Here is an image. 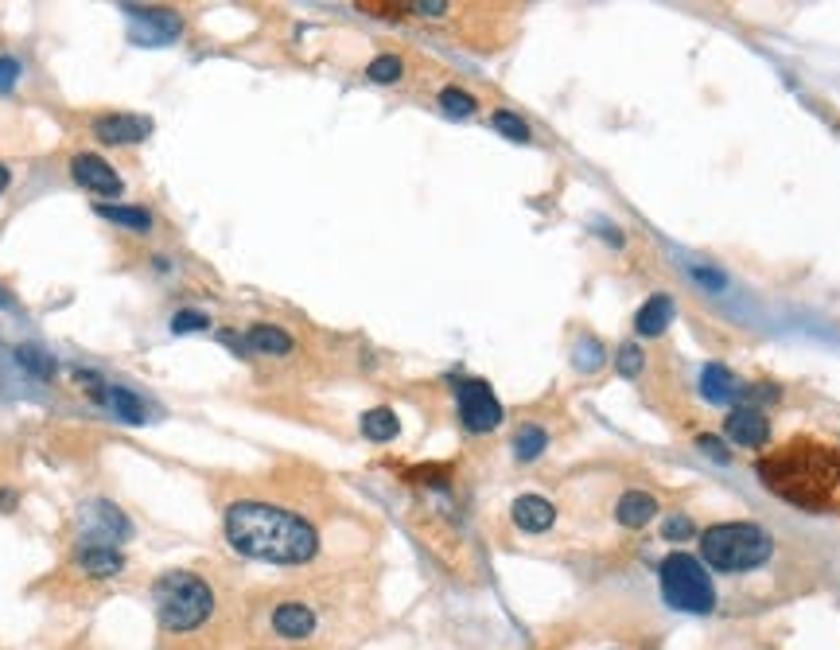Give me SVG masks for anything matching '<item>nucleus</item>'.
Instances as JSON below:
<instances>
[{"label": "nucleus", "mask_w": 840, "mask_h": 650, "mask_svg": "<svg viewBox=\"0 0 840 650\" xmlns=\"http://www.w3.org/2000/svg\"><path fill=\"white\" fill-rule=\"evenodd\" d=\"M222 534L234 553L265 565H308L323 549V530L308 503L304 483L265 475L242 483L222 503Z\"/></svg>", "instance_id": "f257e3e1"}, {"label": "nucleus", "mask_w": 840, "mask_h": 650, "mask_svg": "<svg viewBox=\"0 0 840 650\" xmlns=\"http://www.w3.org/2000/svg\"><path fill=\"white\" fill-rule=\"evenodd\" d=\"M759 479L778 499L809 514H840V452L825 440L794 436L759 460Z\"/></svg>", "instance_id": "f03ea898"}, {"label": "nucleus", "mask_w": 840, "mask_h": 650, "mask_svg": "<svg viewBox=\"0 0 840 650\" xmlns=\"http://www.w3.org/2000/svg\"><path fill=\"white\" fill-rule=\"evenodd\" d=\"M152 604L164 647L179 643V650H191V643L203 639V631L218 627L222 588L199 569H168L152 580Z\"/></svg>", "instance_id": "7ed1b4c3"}, {"label": "nucleus", "mask_w": 840, "mask_h": 650, "mask_svg": "<svg viewBox=\"0 0 840 650\" xmlns=\"http://www.w3.org/2000/svg\"><path fill=\"white\" fill-rule=\"evenodd\" d=\"M770 534L755 522H724L700 534V553L716 573H743L759 569L770 557Z\"/></svg>", "instance_id": "20e7f679"}, {"label": "nucleus", "mask_w": 840, "mask_h": 650, "mask_svg": "<svg viewBox=\"0 0 840 650\" xmlns=\"http://www.w3.org/2000/svg\"><path fill=\"white\" fill-rule=\"evenodd\" d=\"M658 584H662V596L669 608L689 615H704L712 612L716 604V588H712V577L704 573L697 557L689 553H669L662 565H658Z\"/></svg>", "instance_id": "39448f33"}, {"label": "nucleus", "mask_w": 840, "mask_h": 650, "mask_svg": "<svg viewBox=\"0 0 840 650\" xmlns=\"http://www.w3.org/2000/svg\"><path fill=\"white\" fill-rule=\"evenodd\" d=\"M265 631L284 647H312L323 635V612L308 596H277L265 608Z\"/></svg>", "instance_id": "423d86ee"}, {"label": "nucleus", "mask_w": 840, "mask_h": 650, "mask_svg": "<svg viewBox=\"0 0 840 650\" xmlns=\"http://www.w3.org/2000/svg\"><path fill=\"white\" fill-rule=\"evenodd\" d=\"M455 401H459V421H463V429H471V433H490V429L502 425V405H498V398L490 394L487 382H479V378L459 382V386H455Z\"/></svg>", "instance_id": "0eeeda50"}, {"label": "nucleus", "mask_w": 840, "mask_h": 650, "mask_svg": "<svg viewBox=\"0 0 840 650\" xmlns=\"http://www.w3.org/2000/svg\"><path fill=\"white\" fill-rule=\"evenodd\" d=\"M70 176H74L78 187H86L94 195H105V199H117L125 191V180L117 176V168L109 160H102L98 152H74L70 156Z\"/></svg>", "instance_id": "6e6552de"}, {"label": "nucleus", "mask_w": 840, "mask_h": 650, "mask_svg": "<svg viewBox=\"0 0 840 650\" xmlns=\"http://www.w3.org/2000/svg\"><path fill=\"white\" fill-rule=\"evenodd\" d=\"M94 137L105 141V145H140L152 137V117H140V113H105V117H94Z\"/></svg>", "instance_id": "1a4fd4ad"}, {"label": "nucleus", "mask_w": 840, "mask_h": 650, "mask_svg": "<svg viewBox=\"0 0 840 650\" xmlns=\"http://www.w3.org/2000/svg\"><path fill=\"white\" fill-rule=\"evenodd\" d=\"M74 569L82 577L90 580H109V577H121L125 573V553L117 545H105V542H90L82 545L74 553Z\"/></svg>", "instance_id": "9d476101"}, {"label": "nucleus", "mask_w": 840, "mask_h": 650, "mask_svg": "<svg viewBox=\"0 0 840 650\" xmlns=\"http://www.w3.org/2000/svg\"><path fill=\"white\" fill-rule=\"evenodd\" d=\"M724 433L732 436L739 448H763L770 440V421L759 405H739V409L728 413Z\"/></svg>", "instance_id": "9b49d317"}, {"label": "nucleus", "mask_w": 840, "mask_h": 650, "mask_svg": "<svg viewBox=\"0 0 840 650\" xmlns=\"http://www.w3.org/2000/svg\"><path fill=\"white\" fill-rule=\"evenodd\" d=\"M510 518H514V526L525 530V534H545L557 522V506L549 503V499H541V495H522V499H514V506H510Z\"/></svg>", "instance_id": "f8f14e48"}, {"label": "nucleus", "mask_w": 840, "mask_h": 650, "mask_svg": "<svg viewBox=\"0 0 840 650\" xmlns=\"http://www.w3.org/2000/svg\"><path fill=\"white\" fill-rule=\"evenodd\" d=\"M292 335L277 324H253L245 331V351L249 355H265V359H288L292 355Z\"/></svg>", "instance_id": "ddd939ff"}, {"label": "nucleus", "mask_w": 840, "mask_h": 650, "mask_svg": "<svg viewBox=\"0 0 840 650\" xmlns=\"http://www.w3.org/2000/svg\"><path fill=\"white\" fill-rule=\"evenodd\" d=\"M654 514H658V499L646 495V491H627V495L619 499V506H615V518H619L627 530H642L646 522H654Z\"/></svg>", "instance_id": "4468645a"}, {"label": "nucleus", "mask_w": 840, "mask_h": 650, "mask_svg": "<svg viewBox=\"0 0 840 650\" xmlns=\"http://www.w3.org/2000/svg\"><path fill=\"white\" fill-rule=\"evenodd\" d=\"M669 320H673V300H669L665 292H658V296H650V300L638 308L634 331H638V335H662L665 327H669Z\"/></svg>", "instance_id": "2eb2a0df"}, {"label": "nucleus", "mask_w": 840, "mask_h": 650, "mask_svg": "<svg viewBox=\"0 0 840 650\" xmlns=\"http://www.w3.org/2000/svg\"><path fill=\"white\" fill-rule=\"evenodd\" d=\"M700 382H704V394L712 401H735L751 394V386H743L732 370H724V366H704V378Z\"/></svg>", "instance_id": "dca6fc26"}, {"label": "nucleus", "mask_w": 840, "mask_h": 650, "mask_svg": "<svg viewBox=\"0 0 840 650\" xmlns=\"http://www.w3.org/2000/svg\"><path fill=\"white\" fill-rule=\"evenodd\" d=\"M98 215L109 218L113 226L121 230H133V234H148L152 230V215L144 207H121V203H98Z\"/></svg>", "instance_id": "f3484780"}, {"label": "nucleus", "mask_w": 840, "mask_h": 650, "mask_svg": "<svg viewBox=\"0 0 840 650\" xmlns=\"http://www.w3.org/2000/svg\"><path fill=\"white\" fill-rule=\"evenodd\" d=\"M105 405L121 417V421H129V425H140L144 417H148V409H144V401L137 398V394H129L125 386H105Z\"/></svg>", "instance_id": "a211bd4d"}, {"label": "nucleus", "mask_w": 840, "mask_h": 650, "mask_svg": "<svg viewBox=\"0 0 840 650\" xmlns=\"http://www.w3.org/2000/svg\"><path fill=\"white\" fill-rule=\"evenodd\" d=\"M397 433H401V421H397L393 409H370V413H362V436L366 440L385 444V440H393Z\"/></svg>", "instance_id": "6ab92c4d"}, {"label": "nucleus", "mask_w": 840, "mask_h": 650, "mask_svg": "<svg viewBox=\"0 0 840 650\" xmlns=\"http://www.w3.org/2000/svg\"><path fill=\"white\" fill-rule=\"evenodd\" d=\"M16 362L32 374V378H39V382H47V378H55V359L51 355H43L39 347H32V343H24V347H16Z\"/></svg>", "instance_id": "aec40b11"}, {"label": "nucleus", "mask_w": 840, "mask_h": 650, "mask_svg": "<svg viewBox=\"0 0 840 650\" xmlns=\"http://www.w3.org/2000/svg\"><path fill=\"white\" fill-rule=\"evenodd\" d=\"M545 444H549V433H545V429H537V425H522L518 436H514V452H518V460H537V456L545 452Z\"/></svg>", "instance_id": "412c9836"}, {"label": "nucleus", "mask_w": 840, "mask_h": 650, "mask_svg": "<svg viewBox=\"0 0 840 650\" xmlns=\"http://www.w3.org/2000/svg\"><path fill=\"white\" fill-rule=\"evenodd\" d=\"M436 102H440V109H444L448 117H471V113L479 109L475 94H467V90H459V86H444Z\"/></svg>", "instance_id": "4be33fe9"}, {"label": "nucleus", "mask_w": 840, "mask_h": 650, "mask_svg": "<svg viewBox=\"0 0 840 650\" xmlns=\"http://www.w3.org/2000/svg\"><path fill=\"white\" fill-rule=\"evenodd\" d=\"M125 12L148 20V24L160 28L164 36H179V32H183V20H179V12H172V8H125Z\"/></svg>", "instance_id": "5701e85b"}, {"label": "nucleus", "mask_w": 840, "mask_h": 650, "mask_svg": "<svg viewBox=\"0 0 840 650\" xmlns=\"http://www.w3.org/2000/svg\"><path fill=\"white\" fill-rule=\"evenodd\" d=\"M401 74H405V59H401V55H378V59L366 67V78H370V82H382V86L401 82Z\"/></svg>", "instance_id": "b1692460"}, {"label": "nucleus", "mask_w": 840, "mask_h": 650, "mask_svg": "<svg viewBox=\"0 0 840 650\" xmlns=\"http://www.w3.org/2000/svg\"><path fill=\"white\" fill-rule=\"evenodd\" d=\"M490 121H494V129H498L502 137H510V141H529V125H525L518 113H510V109H498Z\"/></svg>", "instance_id": "393cba45"}, {"label": "nucleus", "mask_w": 840, "mask_h": 650, "mask_svg": "<svg viewBox=\"0 0 840 650\" xmlns=\"http://www.w3.org/2000/svg\"><path fill=\"white\" fill-rule=\"evenodd\" d=\"M207 324H210V316H203V312H179L172 320V331L175 335H187V331H203Z\"/></svg>", "instance_id": "a878e982"}, {"label": "nucleus", "mask_w": 840, "mask_h": 650, "mask_svg": "<svg viewBox=\"0 0 840 650\" xmlns=\"http://www.w3.org/2000/svg\"><path fill=\"white\" fill-rule=\"evenodd\" d=\"M665 538H669V542H685V538H693V518H685V514L669 518V522H665Z\"/></svg>", "instance_id": "bb28decb"}, {"label": "nucleus", "mask_w": 840, "mask_h": 650, "mask_svg": "<svg viewBox=\"0 0 840 650\" xmlns=\"http://www.w3.org/2000/svg\"><path fill=\"white\" fill-rule=\"evenodd\" d=\"M638 370H642V351H638V347L630 343V347H623V351H619V374H627V378H634Z\"/></svg>", "instance_id": "cd10ccee"}, {"label": "nucleus", "mask_w": 840, "mask_h": 650, "mask_svg": "<svg viewBox=\"0 0 840 650\" xmlns=\"http://www.w3.org/2000/svg\"><path fill=\"white\" fill-rule=\"evenodd\" d=\"M16 78H20V63L8 59V55H0V90H12Z\"/></svg>", "instance_id": "c85d7f7f"}, {"label": "nucleus", "mask_w": 840, "mask_h": 650, "mask_svg": "<svg viewBox=\"0 0 840 650\" xmlns=\"http://www.w3.org/2000/svg\"><path fill=\"white\" fill-rule=\"evenodd\" d=\"M693 277L704 281L708 289H724V277H720V273H712V269H693Z\"/></svg>", "instance_id": "c756f323"}, {"label": "nucleus", "mask_w": 840, "mask_h": 650, "mask_svg": "<svg viewBox=\"0 0 840 650\" xmlns=\"http://www.w3.org/2000/svg\"><path fill=\"white\" fill-rule=\"evenodd\" d=\"M8 180H12V176H8V168H4V164H0V191H4V187H8Z\"/></svg>", "instance_id": "7c9ffc66"}, {"label": "nucleus", "mask_w": 840, "mask_h": 650, "mask_svg": "<svg viewBox=\"0 0 840 650\" xmlns=\"http://www.w3.org/2000/svg\"><path fill=\"white\" fill-rule=\"evenodd\" d=\"M0 308H12V296H8L4 289H0Z\"/></svg>", "instance_id": "2f4dec72"}]
</instances>
